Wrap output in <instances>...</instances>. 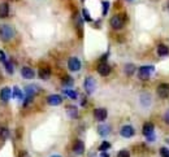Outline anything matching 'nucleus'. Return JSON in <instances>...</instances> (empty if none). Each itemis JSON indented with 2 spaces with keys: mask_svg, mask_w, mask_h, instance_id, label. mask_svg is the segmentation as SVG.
Listing matches in <instances>:
<instances>
[{
  "mask_svg": "<svg viewBox=\"0 0 169 157\" xmlns=\"http://www.w3.org/2000/svg\"><path fill=\"white\" fill-rule=\"evenodd\" d=\"M15 36V30L9 25H0V39L3 42H9Z\"/></svg>",
  "mask_w": 169,
  "mask_h": 157,
  "instance_id": "1",
  "label": "nucleus"
},
{
  "mask_svg": "<svg viewBox=\"0 0 169 157\" xmlns=\"http://www.w3.org/2000/svg\"><path fill=\"white\" fill-rule=\"evenodd\" d=\"M142 133L143 135H145L147 138V140L150 142H154L155 140V126H154V123L151 122H147L143 125V129H142Z\"/></svg>",
  "mask_w": 169,
  "mask_h": 157,
  "instance_id": "2",
  "label": "nucleus"
},
{
  "mask_svg": "<svg viewBox=\"0 0 169 157\" xmlns=\"http://www.w3.org/2000/svg\"><path fill=\"white\" fill-rule=\"evenodd\" d=\"M124 25H125V21H124V18L121 17V14H116L111 18V26L112 29H115V30H120L124 27Z\"/></svg>",
  "mask_w": 169,
  "mask_h": 157,
  "instance_id": "3",
  "label": "nucleus"
},
{
  "mask_svg": "<svg viewBox=\"0 0 169 157\" xmlns=\"http://www.w3.org/2000/svg\"><path fill=\"white\" fill-rule=\"evenodd\" d=\"M155 72V68L154 66H142L139 68V72H138V77L141 79H148L150 75Z\"/></svg>",
  "mask_w": 169,
  "mask_h": 157,
  "instance_id": "4",
  "label": "nucleus"
},
{
  "mask_svg": "<svg viewBox=\"0 0 169 157\" xmlns=\"http://www.w3.org/2000/svg\"><path fill=\"white\" fill-rule=\"evenodd\" d=\"M95 87H96V82H95V79H94L92 77H87L85 79V90H86V92L89 93V95H91V93L95 91Z\"/></svg>",
  "mask_w": 169,
  "mask_h": 157,
  "instance_id": "5",
  "label": "nucleus"
},
{
  "mask_svg": "<svg viewBox=\"0 0 169 157\" xmlns=\"http://www.w3.org/2000/svg\"><path fill=\"white\" fill-rule=\"evenodd\" d=\"M81 61L77 59V57H70L69 61H68V68H69V70L72 72H78L81 69Z\"/></svg>",
  "mask_w": 169,
  "mask_h": 157,
  "instance_id": "6",
  "label": "nucleus"
},
{
  "mask_svg": "<svg viewBox=\"0 0 169 157\" xmlns=\"http://www.w3.org/2000/svg\"><path fill=\"white\" fill-rule=\"evenodd\" d=\"M107 114H108L107 109H104V108H96L94 110V117H95L96 121H100V122H103L107 118Z\"/></svg>",
  "mask_w": 169,
  "mask_h": 157,
  "instance_id": "7",
  "label": "nucleus"
},
{
  "mask_svg": "<svg viewBox=\"0 0 169 157\" xmlns=\"http://www.w3.org/2000/svg\"><path fill=\"white\" fill-rule=\"evenodd\" d=\"M158 95L161 99H167L169 97V85L168 83H161L158 87Z\"/></svg>",
  "mask_w": 169,
  "mask_h": 157,
  "instance_id": "8",
  "label": "nucleus"
},
{
  "mask_svg": "<svg viewBox=\"0 0 169 157\" xmlns=\"http://www.w3.org/2000/svg\"><path fill=\"white\" fill-rule=\"evenodd\" d=\"M21 75H22V78H25V79H33L35 77V72L31 68H29V66H23L21 69Z\"/></svg>",
  "mask_w": 169,
  "mask_h": 157,
  "instance_id": "9",
  "label": "nucleus"
},
{
  "mask_svg": "<svg viewBox=\"0 0 169 157\" xmlns=\"http://www.w3.org/2000/svg\"><path fill=\"white\" fill-rule=\"evenodd\" d=\"M98 73L103 77H107V75L111 73V66L107 64V62H102L99 66H98Z\"/></svg>",
  "mask_w": 169,
  "mask_h": 157,
  "instance_id": "10",
  "label": "nucleus"
},
{
  "mask_svg": "<svg viewBox=\"0 0 169 157\" xmlns=\"http://www.w3.org/2000/svg\"><path fill=\"white\" fill-rule=\"evenodd\" d=\"M11 96H12V92H11L9 87H4V89H2V91H0V99H2L4 103L9 101Z\"/></svg>",
  "mask_w": 169,
  "mask_h": 157,
  "instance_id": "11",
  "label": "nucleus"
},
{
  "mask_svg": "<svg viewBox=\"0 0 169 157\" xmlns=\"http://www.w3.org/2000/svg\"><path fill=\"white\" fill-rule=\"evenodd\" d=\"M47 103L49 104V105H60L61 103H62V99H61V96L60 95H49L48 97H47Z\"/></svg>",
  "mask_w": 169,
  "mask_h": 157,
  "instance_id": "12",
  "label": "nucleus"
},
{
  "mask_svg": "<svg viewBox=\"0 0 169 157\" xmlns=\"http://www.w3.org/2000/svg\"><path fill=\"white\" fill-rule=\"evenodd\" d=\"M73 151H74V153L76 155H83L85 152V144L82 140H77L76 143H74V146H73Z\"/></svg>",
  "mask_w": 169,
  "mask_h": 157,
  "instance_id": "13",
  "label": "nucleus"
},
{
  "mask_svg": "<svg viewBox=\"0 0 169 157\" xmlns=\"http://www.w3.org/2000/svg\"><path fill=\"white\" fill-rule=\"evenodd\" d=\"M120 134L124 136V138H131L134 135V129L133 126H129V125H126V126H124L120 131Z\"/></svg>",
  "mask_w": 169,
  "mask_h": 157,
  "instance_id": "14",
  "label": "nucleus"
},
{
  "mask_svg": "<svg viewBox=\"0 0 169 157\" xmlns=\"http://www.w3.org/2000/svg\"><path fill=\"white\" fill-rule=\"evenodd\" d=\"M9 16V5L7 3H0V18Z\"/></svg>",
  "mask_w": 169,
  "mask_h": 157,
  "instance_id": "15",
  "label": "nucleus"
},
{
  "mask_svg": "<svg viewBox=\"0 0 169 157\" xmlns=\"http://www.w3.org/2000/svg\"><path fill=\"white\" fill-rule=\"evenodd\" d=\"M38 75L40 79H48L51 77V70H49V68H40L38 72Z\"/></svg>",
  "mask_w": 169,
  "mask_h": 157,
  "instance_id": "16",
  "label": "nucleus"
},
{
  "mask_svg": "<svg viewBox=\"0 0 169 157\" xmlns=\"http://www.w3.org/2000/svg\"><path fill=\"white\" fill-rule=\"evenodd\" d=\"M98 133L102 136H107L111 133V127L108 126V125H100V126L98 127Z\"/></svg>",
  "mask_w": 169,
  "mask_h": 157,
  "instance_id": "17",
  "label": "nucleus"
},
{
  "mask_svg": "<svg viewBox=\"0 0 169 157\" xmlns=\"http://www.w3.org/2000/svg\"><path fill=\"white\" fill-rule=\"evenodd\" d=\"M158 55L160 56V57H165L167 55H169V48L165 44H160L158 47Z\"/></svg>",
  "mask_w": 169,
  "mask_h": 157,
  "instance_id": "18",
  "label": "nucleus"
},
{
  "mask_svg": "<svg viewBox=\"0 0 169 157\" xmlns=\"http://www.w3.org/2000/svg\"><path fill=\"white\" fill-rule=\"evenodd\" d=\"M25 92H26V95H31V96H34V93L38 92V87H36L35 85L27 86L26 89H25Z\"/></svg>",
  "mask_w": 169,
  "mask_h": 157,
  "instance_id": "19",
  "label": "nucleus"
},
{
  "mask_svg": "<svg viewBox=\"0 0 169 157\" xmlns=\"http://www.w3.org/2000/svg\"><path fill=\"white\" fill-rule=\"evenodd\" d=\"M124 70H125V74L130 77V75L134 74V72H135V66H134L133 64H126V65H125V69H124Z\"/></svg>",
  "mask_w": 169,
  "mask_h": 157,
  "instance_id": "20",
  "label": "nucleus"
},
{
  "mask_svg": "<svg viewBox=\"0 0 169 157\" xmlns=\"http://www.w3.org/2000/svg\"><path fill=\"white\" fill-rule=\"evenodd\" d=\"M66 112H68V114H69L72 118H76L78 116V110H77L76 106H68Z\"/></svg>",
  "mask_w": 169,
  "mask_h": 157,
  "instance_id": "21",
  "label": "nucleus"
},
{
  "mask_svg": "<svg viewBox=\"0 0 169 157\" xmlns=\"http://www.w3.org/2000/svg\"><path fill=\"white\" fill-rule=\"evenodd\" d=\"M4 68H5V70H7V73L8 74H12L13 73V65H12V62L11 61H8V60H5L4 62Z\"/></svg>",
  "mask_w": 169,
  "mask_h": 157,
  "instance_id": "22",
  "label": "nucleus"
},
{
  "mask_svg": "<svg viewBox=\"0 0 169 157\" xmlns=\"http://www.w3.org/2000/svg\"><path fill=\"white\" fill-rule=\"evenodd\" d=\"M64 93H65V95H68V96H69L70 99H73V100H76V99H77V96H78L76 91L69 90V89H64Z\"/></svg>",
  "mask_w": 169,
  "mask_h": 157,
  "instance_id": "23",
  "label": "nucleus"
},
{
  "mask_svg": "<svg viewBox=\"0 0 169 157\" xmlns=\"http://www.w3.org/2000/svg\"><path fill=\"white\" fill-rule=\"evenodd\" d=\"M141 99H142V104L145 105V106L150 105V103H151V99H150V95H148V93H143V95L141 96Z\"/></svg>",
  "mask_w": 169,
  "mask_h": 157,
  "instance_id": "24",
  "label": "nucleus"
},
{
  "mask_svg": "<svg viewBox=\"0 0 169 157\" xmlns=\"http://www.w3.org/2000/svg\"><path fill=\"white\" fill-rule=\"evenodd\" d=\"M13 96H15V99H18V100H21L23 96H22V92H21V90L18 89V87H15V90H13Z\"/></svg>",
  "mask_w": 169,
  "mask_h": 157,
  "instance_id": "25",
  "label": "nucleus"
},
{
  "mask_svg": "<svg viewBox=\"0 0 169 157\" xmlns=\"http://www.w3.org/2000/svg\"><path fill=\"white\" fill-rule=\"evenodd\" d=\"M111 147V144L108 142H103L102 144H100V147H99V151H102V152H105L107 149H109Z\"/></svg>",
  "mask_w": 169,
  "mask_h": 157,
  "instance_id": "26",
  "label": "nucleus"
},
{
  "mask_svg": "<svg viewBox=\"0 0 169 157\" xmlns=\"http://www.w3.org/2000/svg\"><path fill=\"white\" fill-rule=\"evenodd\" d=\"M160 156L161 157H169V149L165 148V147L160 148Z\"/></svg>",
  "mask_w": 169,
  "mask_h": 157,
  "instance_id": "27",
  "label": "nucleus"
},
{
  "mask_svg": "<svg viewBox=\"0 0 169 157\" xmlns=\"http://www.w3.org/2000/svg\"><path fill=\"white\" fill-rule=\"evenodd\" d=\"M62 83H64V86H66V87H70L73 85V79L70 77H65V79L62 81Z\"/></svg>",
  "mask_w": 169,
  "mask_h": 157,
  "instance_id": "28",
  "label": "nucleus"
},
{
  "mask_svg": "<svg viewBox=\"0 0 169 157\" xmlns=\"http://www.w3.org/2000/svg\"><path fill=\"white\" fill-rule=\"evenodd\" d=\"M117 157H130V153H129V151L122 149V151H120V152H118Z\"/></svg>",
  "mask_w": 169,
  "mask_h": 157,
  "instance_id": "29",
  "label": "nucleus"
},
{
  "mask_svg": "<svg viewBox=\"0 0 169 157\" xmlns=\"http://www.w3.org/2000/svg\"><path fill=\"white\" fill-rule=\"evenodd\" d=\"M108 8H109V3L108 2H104L103 3V14H107Z\"/></svg>",
  "mask_w": 169,
  "mask_h": 157,
  "instance_id": "30",
  "label": "nucleus"
},
{
  "mask_svg": "<svg viewBox=\"0 0 169 157\" xmlns=\"http://www.w3.org/2000/svg\"><path fill=\"white\" fill-rule=\"evenodd\" d=\"M82 13H83V17H85V20L86 21H91V17H90V14H89V12H87L86 9H83V12H82Z\"/></svg>",
  "mask_w": 169,
  "mask_h": 157,
  "instance_id": "31",
  "label": "nucleus"
},
{
  "mask_svg": "<svg viewBox=\"0 0 169 157\" xmlns=\"http://www.w3.org/2000/svg\"><path fill=\"white\" fill-rule=\"evenodd\" d=\"M5 60H7V56H5V53H4L3 51H0V61L4 62Z\"/></svg>",
  "mask_w": 169,
  "mask_h": 157,
  "instance_id": "32",
  "label": "nucleus"
},
{
  "mask_svg": "<svg viewBox=\"0 0 169 157\" xmlns=\"http://www.w3.org/2000/svg\"><path fill=\"white\" fill-rule=\"evenodd\" d=\"M8 135H9L8 130H7V129H3V131H2V136H3V138H8Z\"/></svg>",
  "mask_w": 169,
  "mask_h": 157,
  "instance_id": "33",
  "label": "nucleus"
},
{
  "mask_svg": "<svg viewBox=\"0 0 169 157\" xmlns=\"http://www.w3.org/2000/svg\"><path fill=\"white\" fill-rule=\"evenodd\" d=\"M164 120H165L167 123H169V109L165 112V114H164Z\"/></svg>",
  "mask_w": 169,
  "mask_h": 157,
  "instance_id": "34",
  "label": "nucleus"
},
{
  "mask_svg": "<svg viewBox=\"0 0 169 157\" xmlns=\"http://www.w3.org/2000/svg\"><path fill=\"white\" fill-rule=\"evenodd\" d=\"M20 157H30V155H29L27 152H25V151H23V152L20 153Z\"/></svg>",
  "mask_w": 169,
  "mask_h": 157,
  "instance_id": "35",
  "label": "nucleus"
},
{
  "mask_svg": "<svg viewBox=\"0 0 169 157\" xmlns=\"http://www.w3.org/2000/svg\"><path fill=\"white\" fill-rule=\"evenodd\" d=\"M99 157H109V156H108V153H105V152H102V155H100Z\"/></svg>",
  "mask_w": 169,
  "mask_h": 157,
  "instance_id": "36",
  "label": "nucleus"
},
{
  "mask_svg": "<svg viewBox=\"0 0 169 157\" xmlns=\"http://www.w3.org/2000/svg\"><path fill=\"white\" fill-rule=\"evenodd\" d=\"M167 8H168V10H169V2L167 3Z\"/></svg>",
  "mask_w": 169,
  "mask_h": 157,
  "instance_id": "37",
  "label": "nucleus"
},
{
  "mask_svg": "<svg viewBox=\"0 0 169 157\" xmlns=\"http://www.w3.org/2000/svg\"><path fill=\"white\" fill-rule=\"evenodd\" d=\"M52 157H61V156H59V155H55V156H52Z\"/></svg>",
  "mask_w": 169,
  "mask_h": 157,
  "instance_id": "38",
  "label": "nucleus"
},
{
  "mask_svg": "<svg viewBox=\"0 0 169 157\" xmlns=\"http://www.w3.org/2000/svg\"><path fill=\"white\" fill-rule=\"evenodd\" d=\"M128 2H133V0H128Z\"/></svg>",
  "mask_w": 169,
  "mask_h": 157,
  "instance_id": "39",
  "label": "nucleus"
}]
</instances>
